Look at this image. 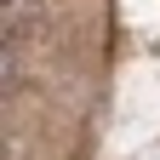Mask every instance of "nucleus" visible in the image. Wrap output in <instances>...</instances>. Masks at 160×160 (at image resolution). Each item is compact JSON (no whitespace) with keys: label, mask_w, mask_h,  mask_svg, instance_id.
<instances>
[{"label":"nucleus","mask_w":160,"mask_h":160,"mask_svg":"<svg viewBox=\"0 0 160 160\" xmlns=\"http://www.w3.org/2000/svg\"><path fill=\"white\" fill-rule=\"evenodd\" d=\"M12 6H17V0H6V12H12Z\"/></svg>","instance_id":"nucleus-1"}]
</instances>
